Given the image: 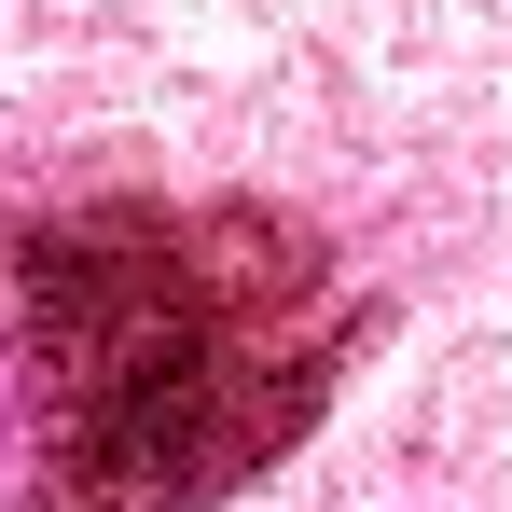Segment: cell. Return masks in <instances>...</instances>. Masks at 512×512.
<instances>
[]
</instances>
